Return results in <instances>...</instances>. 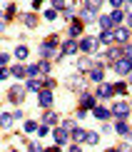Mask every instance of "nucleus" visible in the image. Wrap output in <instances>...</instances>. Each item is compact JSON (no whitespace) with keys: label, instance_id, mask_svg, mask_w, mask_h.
I'll return each mask as SVG.
<instances>
[{"label":"nucleus","instance_id":"obj_1","mask_svg":"<svg viewBox=\"0 0 132 152\" xmlns=\"http://www.w3.org/2000/svg\"><path fill=\"white\" fill-rule=\"evenodd\" d=\"M130 70H132V58H127V55L115 62V72L117 75H130Z\"/></svg>","mask_w":132,"mask_h":152},{"label":"nucleus","instance_id":"obj_2","mask_svg":"<svg viewBox=\"0 0 132 152\" xmlns=\"http://www.w3.org/2000/svg\"><path fill=\"white\" fill-rule=\"evenodd\" d=\"M37 102H40L42 107H50L53 105V92L50 90H37Z\"/></svg>","mask_w":132,"mask_h":152},{"label":"nucleus","instance_id":"obj_3","mask_svg":"<svg viewBox=\"0 0 132 152\" xmlns=\"http://www.w3.org/2000/svg\"><path fill=\"white\" fill-rule=\"evenodd\" d=\"M77 42H75V40H67L65 42V45H62V50H60V55H75V53H77Z\"/></svg>","mask_w":132,"mask_h":152},{"label":"nucleus","instance_id":"obj_4","mask_svg":"<svg viewBox=\"0 0 132 152\" xmlns=\"http://www.w3.org/2000/svg\"><path fill=\"white\" fill-rule=\"evenodd\" d=\"M95 48H97L95 37H82V40H80V50H87V53H90V50H95Z\"/></svg>","mask_w":132,"mask_h":152},{"label":"nucleus","instance_id":"obj_5","mask_svg":"<svg viewBox=\"0 0 132 152\" xmlns=\"http://www.w3.org/2000/svg\"><path fill=\"white\" fill-rule=\"evenodd\" d=\"M112 110H115V115H117V117H127V112H130V105H127V102H117L115 107H112Z\"/></svg>","mask_w":132,"mask_h":152},{"label":"nucleus","instance_id":"obj_6","mask_svg":"<svg viewBox=\"0 0 132 152\" xmlns=\"http://www.w3.org/2000/svg\"><path fill=\"white\" fill-rule=\"evenodd\" d=\"M23 97H25L23 87H12V90H10V100H12V102H23Z\"/></svg>","mask_w":132,"mask_h":152},{"label":"nucleus","instance_id":"obj_7","mask_svg":"<svg viewBox=\"0 0 132 152\" xmlns=\"http://www.w3.org/2000/svg\"><path fill=\"white\" fill-rule=\"evenodd\" d=\"M100 42H102V45H110V42H115V33H112V30H105V33L100 35Z\"/></svg>","mask_w":132,"mask_h":152},{"label":"nucleus","instance_id":"obj_8","mask_svg":"<svg viewBox=\"0 0 132 152\" xmlns=\"http://www.w3.org/2000/svg\"><path fill=\"white\" fill-rule=\"evenodd\" d=\"M53 135H55V142H58V145L67 142V130H65V127H62V130H55Z\"/></svg>","mask_w":132,"mask_h":152},{"label":"nucleus","instance_id":"obj_9","mask_svg":"<svg viewBox=\"0 0 132 152\" xmlns=\"http://www.w3.org/2000/svg\"><path fill=\"white\" fill-rule=\"evenodd\" d=\"M127 37H130V33H127L125 28H117V30H115V40H117V42H127Z\"/></svg>","mask_w":132,"mask_h":152},{"label":"nucleus","instance_id":"obj_10","mask_svg":"<svg viewBox=\"0 0 132 152\" xmlns=\"http://www.w3.org/2000/svg\"><path fill=\"white\" fill-rule=\"evenodd\" d=\"M97 95H100V97H110V95H112V87H110V85H105V82H100Z\"/></svg>","mask_w":132,"mask_h":152},{"label":"nucleus","instance_id":"obj_11","mask_svg":"<svg viewBox=\"0 0 132 152\" xmlns=\"http://www.w3.org/2000/svg\"><path fill=\"white\" fill-rule=\"evenodd\" d=\"M92 112H95L97 120H107V117H110V112L105 110V107H92Z\"/></svg>","mask_w":132,"mask_h":152},{"label":"nucleus","instance_id":"obj_12","mask_svg":"<svg viewBox=\"0 0 132 152\" xmlns=\"http://www.w3.org/2000/svg\"><path fill=\"white\" fill-rule=\"evenodd\" d=\"M85 142L87 145H97L100 142V135H97V132H85Z\"/></svg>","mask_w":132,"mask_h":152},{"label":"nucleus","instance_id":"obj_13","mask_svg":"<svg viewBox=\"0 0 132 152\" xmlns=\"http://www.w3.org/2000/svg\"><path fill=\"white\" fill-rule=\"evenodd\" d=\"M110 18H112V23H115V25H120V23L125 20V12H122L120 8H117V10H115V12H112V15H110Z\"/></svg>","mask_w":132,"mask_h":152},{"label":"nucleus","instance_id":"obj_14","mask_svg":"<svg viewBox=\"0 0 132 152\" xmlns=\"http://www.w3.org/2000/svg\"><path fill=\"white\" fill-rule=\"evenodd\" d=\"M15 58H18V60H25V58H28V48H25V45H18V48H15Z\"/></svg>","mask_w":132,"mask_h":152},{"label":"nucleus","instance_id":"obj_15","mask_svg":"<svg viewBox=\"0 0 132 152\" xmlns=\"http://www.w3.org/2000/svg\"><path fill=\"white\" fill-rule=\"evenodd\" d=\"M100 25H102L105 30H110L115 23H112V18H110V15H100Z\"/></svg>","mask_w":132,"mask_h":152},{"label":"nucleus","instance_id":"obj_16","mask_svg":"<svg viewBox=\"0 0 132 152\" xmlns=\"http://www.w3.org/2000/svg\"><path fill=\"white\" fill-rule=\"evenodd\" d=\"M92 80H95V82H102V67H92Z\"/></svg>","mask_w":132,"mask_h":152},{"label":"nucleus","instance_id":"obj_17","mask_svg":"<svg viewBox=\"0 0 132 152\" xmlns=\"http://www.w3.org/2000/svg\"><path fill=\"white\" fill-rule=\"evenodd\" d=\"M82 107H95V97L92 95H82Z\"/></svg>","mask_w":132,"mask_h":152},{"label":"nucleus","instance_id":"obj_18","mask_svg":"<svg viewBox=\"0 0 132 152\" xmlns=\"http://www.w3.org/2000/svg\"><path fill=\"white\" fill-rule=\"evenodd\" d=\"M100 5H102V0H87V10H92V12H95Z\"/></svg>","mask_w":132,"mask_h":152},{"label":"nucleus","instance_id":"obj_19","mask_svg":"<svg viewBox=\"0 0 132 152\" xmlns=\"http://www.w3.org/2000/svg\"><path fill=\"white\" fill-rule=\"evenodd\" d=\"M72 140L82 142V140H85V130H72Z\"/></svg>","mask_w":132,"mask_h":152},{"label":"nucleus","instance_id":"obj_20","mask_svg":"<svg viewBox=\"0 0 132 152\" xmlns=\"http://www.w3.org/2000/svg\"><path fill=\"white\" fill-rule=\"evenodd\" d=\"M23 20H25V25H28V28H35V25H37V20H35V15H25Z\"/></svg>","mask_w":132,"mask_h":152},{"label":"nucleus","instance_id":"obj_21","mask_svg":"<svg viewBox=\"0 0 132 152\" xmlns=\"http://www.w3.org/2000/svg\"><path fill=\"white\" fill-rule=\"evenodd\" d=\"M12 120H15L12 115H0V125H3V127H8V125L12 122Z\"/></svg>","mask_w":132,"mask_h":152},{"label":"nucleus","instance_id":"obj_22","mask_svg":"<svg viewBox=\"0 0 132 152\" xmlns=\"http://www.w3.org/2000/svg\"><path fill=\"white\" fill-rule=\"evenodd\" d=\"M82 20H87V23H90V20H95V12H92V10H82Z\"/></svg>","mask_w":132,"mask_h":152},{"label":"nucleus","instance_id":"obj_23","mask_svg":"<svg viewBox=\"0 0 132 152\" xmlns=\"http://www.w3.org/2000/svg\"><path fill=\"white\" fill-rule=\"evenodd\" d=\"M45 122H47V125H55V122H58V115H55V112H47V115H45Z\"/></svg>","mask_w":132,"mask_h":152},{"label":"nucleus","instance_id":"obj_24","mask_svg":"<svg viewBox=\"0 0 132 152\" xmlns=\"http://www.w3.org/2000/svg\"><path fill=\"white\" fill-rule=\"evenodd\" d=\"M28 90H35L37 92V90H40V80H30L28 82Z\"/></svg>","mask_w":132,"mask_h":152},{"label":"nucleus","instance_id":"obj_25","mask_svg":"<svg viewBox=\"0 0 132 152\" xmlns=\"http://www.w3.org/2000/svg\"><path fill=\"white\" fill-rule=\"evenodd\" d=\"M115 130H117V132H120V135H125V132H127V125H125V122H122V120H120V122H117V125H115Z\"/></svg>","mask_w":132,"mask_h":152},{"label":"nucleus","instance_id":"obj_26","mask_svg":"<svg viewBox=\"0 0 132 152\" xmlns=\"http://www.w3.org/2000/svg\"><path fill=\"white\" fill-rule=\"evenodd\" d=\"M12 75H15V77H23V75H25V67H20V65L12 67Z\"/></svg>","mask_w":132,"mask_h":152},{"label":"nucleus","instance_id":"obj_27","mask_svg":"<svg viewBox=\"0 0 132 152\" xmlns=\"http://www.w3.org/2000/svg\"><path fill=\"white\" fill-rule=\"evenodd\" d=\"M62 127H65V130H75V122H72V120H65V122H62Z\"/></svg>","mask_w":132,"mask_h":152},{"label":"nucleus","instance_id":"obj_28","mask_svg":"<svg viewBox=\"0 0 132 152\" xmlns=\"http://www.w3.org/2000/svg\"><path fill=\"white\" fill-rule=\"evenodd\" d=\"M90 65H92L90 60H80V62H77V67H82V70H87V67H90Z\"/></svg>","mask_w":132,"mask_h":152},{"label":"nucleus","instance_id":"obj_29","mask_svg":"<svg viewBox=\"0 0 132 152\" xmlns=\"http://www.w3.org/2000/svg\"><path fill=\"white\" fill-rule=\"evenodd\" d=\"M45 18H47V20H55V18H58V12H55V10H47Z\"/></svg>","mask_w":132,"mask_h":152},{"label":"nucleus","instance_id":"obj_30","mask_svg":"<svg viewBox=\"0 0 132 152\" xmlns=\"http://www.w3.org/2000/svg\"><path fill=\"white\" fill-rule=\"evenodd\" d=\"M37 67H40V72H47V70H50V62H40Z\"/></svg>","mask_w":132,"mask_h":152},{"label":"nucleus","instance_id":"obj_31","mask_svg":"<svg viewBox=\"0 0 132 152\" xmlns=\"http://www.w3.org/2000/svg\"><path fill=\"white\" fill-rule=\"evenodd\" d=\"M25 130L33 132V130H37V125H35V122H25Z\"/></svg>","mask_w":132,"mask_h":152},{"label":"nucleus","instance_id":"obj_32","mask_svg":"<svg viewBox=\"0 0 132 152\" xmlns=\"http://www.w3.org/2000/svg\"><path fill=\"white\" fill-rule=\"evenodd\" d=\"M80 28H82V25H77V23H75L72 28H70V33H72V35H77V33H80Z\"/></svg>","mask_w":132,"mask_h":152},{"label":"nucleus","instance_id":"obj_33","mask_svg":"<svg viewBox=\"0 0 132 152\" xmlns=\"http://www.w3.org/2000/svg\"><path fill=\"white\" fill-rule=\"evenodd\" d=\"M8 60H10L8 55H5V53H0V67H3V65H5V62H8Z\"/></svg>","mask_w":132,"mask_h":152},{"label":"nucleus","instance_id":"obj_34","mask_svg":"<svg viewBox=\"0 0 132 152\" xmlns=\"http://www.w3.org/2000/svg\"><path fill=\"white\" fill-rule=\"evenodd\" d=\"M53 5H55V8H62V5H65V0H53Z\"/></svg>","mask_w":132,"mask_h":152},{"label":"nucleus","instance_id":"obj_35","mask_svg":"<svg viewBox=\"0 0 132 152\" xmlns=\"http://www.w3.org/2000/svg\"><path fill=\"white\" fill-rule=\"evenodd\" d=\"M110 3H112V5H115V8H120V5L125 3V0H110Z\"/></svg>","mask_w":132,"mask_h":152},{"label":"nucleus","instance_id":"obj_36","mask_svg":"<svg viewBox=\"0 0 132 152\" xmlns=\"http://www.w3.org/2000/svg\"><path fill=\"white\" fill-rule=\"evenodd\" d=\"M8 77V70H3V67H0V80H5Z\"/></svg>","mask_w":132,"mask_h":152},{"label":"nucleus","instance_id":"obj_37","mask_svg":"<svg viewBox=\"0 0 132 152\" xmlns=\"http://www.w3.org/2000/svg\"><path fill=\"white\" fill-rule=\"evenodd\" d=\"M125 55H127V58H132V45H130V48H125Z\"/></svg>","mask_w":132,"mask_h":152},{"label":"nucleus","instance_id":"obj_38","mask_svg":"<svg viewBox=\"0 0 132 152\" xmlns=\"http://www.w3.org/2000/svg\"><path fill=\"white\" fill-rule=\"evenodd\" d=\"M70 152H82V150H80V147H77V145H75V147H70Z\"/></svg>","mask_w":132,"mask_h":152},{"label":"nucleus","instance_id":"obj_39","mask_svg":"<svg viewBox=\"0 0 132 152\" xmlns=\"http://www.w3.org/2000/svg\"><path fill=\"white\" fill-rule=\"evenodd\" d=\"M40 3H42V0H33V5H35V8H40Z\"/></svg>","mask_w":132,"mask_h":152},{"label":"nucleus","instance_id":"obj_40","mask_svg":"<svg viewBox=\"0 0 132 152\" xmlns=\"http://www.w3.org/2000/svg\"><path fill=\"white\" fill-rule=\"evenodd\" d=\"M47 152H60V150H58V147H50V150H47Z\"/></svg>","mask_w":132,"mask_h":152},{"label":"nucleus","instance_id":"obj_41","mask_svg":"<svg viewBox=\"0 0 132 152\" xmlns=\"http://www.w3.org/2000/svg\"><path fill=\"white\" fill-rule=\"evenodd\" d=\"M127 10H130V12H132V0H130V3H127Z\"/></svg>","mask_w":132,"mask_h":152},{"label":"nucleus","instance_id":"obj_42","mask_svg":"<svg viewBox=\"0 0 132 152\" xmlns=\"http://www.w3.org/2000/svg\"><path fill=\"white\" fill-rule=\"evenodd\" d=\"M127 23H130V28H132V15H130V18H127Z\"/></svg>","mask_w":132,"mask_h":152},{"label":"nucleus","instance_id":"obj_43","mask_svg":"<svg viewBox=\"0 0 132 152\" xmlns=\"http://www.w3.org/2000/svg\"><path fill=\"white\" fill-rule=\"evenodd\" d=\"M130 82H132V70H130Z\"/></svg>","mask_w":132,"mask_h":152},{"label":"nucleus","instance_id":"obj_44","mask_svg":"<svg viewBox=\"0 0 132 152\" xmlns=\"http://www.w3.org/2000/svg\"><path fill=\"white\" fill-rule=\"evenodd\" d=\"M107 152H117V150H107Z\"/></svg>","mask_w":132,"mask_h":152}]
</instances>
